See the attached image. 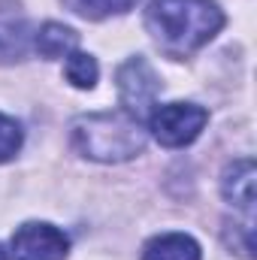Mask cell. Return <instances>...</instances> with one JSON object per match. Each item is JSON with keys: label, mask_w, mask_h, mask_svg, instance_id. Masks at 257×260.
I'll return each instance as SVG.
<instances>
[{"label": "cell", "mask_w": 257, "mask_h": 260, "mask_svg": "<svg viewBox=\"0 0 257 260\" xmlns=\"http://www.w3.org/2000/svg\"><path fill=\"white\" fill-rule=\"evenodd\" d=\"M145 27L167 55L185 58L224 27V12L215 0H151Z\"/></svg>", "instance_id": "cell-1"}, {"label": "cell", "mask_w": 257, "mask_h": 260, "mask_svg": "<svg viewBox=\"0 0 257 260\" xmlns=\"http://www.w3.org/2000/svg\"><path fill=\"white\" fill-rule=\"evenodd\" d=\"M73 145L88 157L100 164H121L145 148V130L142 121L121 112H94L73 121Z\"/></svg>", "instance_id": "cell-2"}, {"label": "cell", "mask_w": 257, "mask_h": 260, "mask_svg": "<svg viewBox=\"0 0 257 260\" xmlns=\"http://www.w3.org/2000/svg\"><path fill=\"white\" fill-rule=\"evenodd\" d=\"M209 121V112L197 103H167L154 106L148 115V127L154 139L167 148H185L203 133Z\"/></svg>", "instance_id": "cell-3"}, {"label": "cell", "mask_w": 257, "mask_h": 260, "mask_svg": "<svg viewBox=\"0 0 257 260\" xmlns=\"http://www.w3.org/2000/svg\"><path fill=\"white\" fill-rule=\"evenodd\" d=\"M115 79H118V100H121L124 112L133 115L136 121H145L151 115V109L157 106V94H160L157 73L151 70L145 58H130L118 67Z\"/></svg>", "instance_id": "cell-4"}, {"label": "cell", "mask_w": 257, "mask_h": 260, "mask_svg": "<svg viewBox=\"0 0 257 260\" xmlns=\"http://www.w3.org/2000/svg\"><path fill=\"white\" fill-rule=\"evenodd\" d=\"M70 239L46 221H27L12 233V260H64Z\"/></svg>", "instance_id": "cell-5"}, {"label": "cell", "mask_w": 257, "mask_h": 260, "mask_svg": "<svg viewBox=\"0 0 257 260\" xmlns=\"http://www.w3.org/2000/svg\"><path fill=\"white\" fill-rule=\"evenodd\" d=\"M30 49V27L18 3L0 0V64H15L27 58Z\"/></svg>", "instance_id": "cell-6"}, {"label": "cell", "mask_w": 257, "mask_h": 260, "mask_svg": "<svg viewBox=\"0 0 257 260\" xmlns=\"http://www.w3.org/2000/svg\"><path fill=\"white\" fill-rule=\"evenodd\" d=\"M221 191L227 197L230 206L242 209L245 218L254 221V160L251 157H239L224 170L221 179Z\"/></svg>", "instance_id": "cell-7"}, {"label": "cell", "mask_w": 257, "mask_h": 260, "mask_svg": "<svg viewBox=\"0 0 257 260\" xmlns=\"http://www.w3.org/2000/svg\"><path fill=\"white\" fill-rule=\"evenodd\" d=\"M142 260H203V254L188 233H160L145 242Z\"/></svg>", "instance_id": "cell-8"}, {"label": "cell", "mask_w": 257, "mask_h": 260, "mask_svg": "<svg viewBox=\"0 0 257 260\" xmlns=\"http://www.w3.org/2000/svg\"><path fill=\"white\" fill-rule=\"evenodd\" d=\"M34 46H37V52H40L43 58H52V61H55V58H67V55L76 52V46H79V34H76L73 27H67V24L46 21V24L37 30Z\"/></svg>", "instance_id": "cell-9"}, {"label": "cell", "mask_w": 257, "mask_h": 260, "mask_svg": "<svg viewBox=\"0 0 257 260\" xmlns=\"http://www.w3.org/2000/svg\"><path fill=\"white\" fill-rule=\"evenodd\" d=\"M64 76H67V82H70V85H76V88L88 91V88H94V85H97V61H94L91 55L73 52V55H67Z\"/></svg>", "instance_id": "cell-10"}, {"label": "cell", "mask_w": 257, "mask_h": 260, "mask_svg": "<svg viewBox=\"0 0 257 260\" xmlns=\"http://www.w3.org/2000/svg\"><path fill=\"white\" fill-rule=\"evenodd\" d=\"M67 6L85 18H109V15H121L136 6V0H67Z\"/></svg>", "instance_id": "cell-11"}, {"label": "cell", "mask_w": 257, "mask_h": 260, "mask_svg": "<svg viewBox=\"0 0 257 260\" xmlns=\"http://www.w3.org/2000/svg\"><path fill=\"white\" fill-rule=\"evenodd\" d=\"M21 139H24L21 124H18L15 118H9V115L0 112V164H6V160H12V157L18 154Z\"/></svg>", "instance_id": "cell-12"}, {"label": "cell", "mask_w": 257, "mask_h": 260, "mask_svg": "<svg viewBox=\"0 0 257 260\" xmlns=\"http://www.w3.org/2000/svg\"><path fill=\"white\" fill-rule=\"evenodd\" d=\"M0 260H9V257H6V251H3V248H0Z\"/></svg>", "instance_id": "cell-13"}]
</instances>
